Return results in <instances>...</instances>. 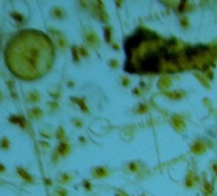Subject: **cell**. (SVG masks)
Segmentation results:
<instances>
[{
    "instance_id": "obj_1",
    "label": "cell",
    "mask_w": 217,
    "mask_h": 196,
    "mask_svg": "<svg viewBox=\"0 0 217 196\" xmlns=\"http://www.w3.org/2000/svg\"><path fill=\"white\" fill-rule=\"evenodd\" d=\"M51 47L42 33L27 29L14 35L5 47V64L13 75L23 80L40 78L49 69Z\"/></svg>"
},
{
    "instance_id": "obj_2",
    "label": "cell",
    "mask_w": 217,
    "mask_h": 196,
    "mask_svg": "<svg viewBox=\"0 0 217 196\" xmlns=\"http://www.w3.org/2000/svg\"><path fill=\"white\" fill-rule=\"evenodd\" d=\"M26 99H27L30 103H36L40 101V94L37 90H31L28 92V94H26Z\"/></svg>"
},
{
    "instance_id": "obj_3",
    "label": "cell",
    "mask_w": 217,
    "mask_h": 196,
    "mask_svg": "<svg viewBox=\"0 0 217 196\" xmlns=\"http://www.w3.org/2000/svg\"><path fill=\"white\" fill-rule=\"evenodd\" d=\"M41 116H42V112H41V110L37 108V107H33L30 111V117L32 118V120H38V118H41Z\"/></svg>"
},
{
    "instance_id": "obj_4",
    "label": "cell",
    "mask_w": 217,
    "mask_h": 196,
    "mask_svg": "<svg viewBox=\"0 0 217 196\" xmlns=\"http://www.w3.org/2000/svg\"><path fill=\"white\" fill-rule=\"evenodd\" d=\"M17 172H18V175H19V176L23 178L24 181H27V182H32V177H31V176H30L27 172H26L23 168L18 167V168H17Z\"/></svg>"
},
{
    "instance_id": "obj_5",
    "label": "cell",
    "mask_w": 217,
    "mask_h": 196,
    "mask_svg": "<svg viewBox=\"0 0 217 196\" xmlns=\"http://www.w3.org/2000/svg\"><path fill=\"white\" fill-rule=\"evenodd\" d=\"M8 84V87H9V90H10V94L14 99H18V96H17V93H15V88H14V82L13 80H8L6 82Z\"/></svg>"
},
{
    "instance_id": "obj_6",
    "label": "cell",
    "mask_w": 217,
    "mask_h": 196,
    "mask_svg": "<svg viewBox=\"0 0 217 196\" xmlns=\"http://www.w3.org/2000/svg\"><path fill=\"white\" fill-rule=\"evenodd\" d=\"M0 148L4 149V150L9 148V140H8L6 138H3V139H2V141H0Z\"/></svg>"
},
{
    "instance_id": "obj_7",
    "label": "cell",
    "mask_w": 217,
    "mask_h": 196,
    "mask_svg": "<svg viewBox=\"0 0 217 196\" xmlns=\"http://www.w3.org/2000/svg\"><path fill=\"white\" fill-rule=\"evenodd\" d=\"M4 171V167L3 166H0V172H3Z\"/></svg>"
}]
</instances>
